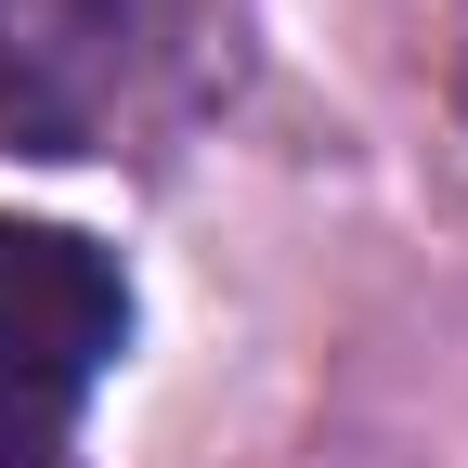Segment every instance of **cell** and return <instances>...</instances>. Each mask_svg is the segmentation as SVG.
<instances>
[{
	"label": "cell",
	"instance_id": "obj_1",
	"mask_svg": "<svg viewBox=\"0 0 468 468\" xmlns=\"http://www.w3.org/2000/svg\"><path fill=\"white\" fill-rule=\"evenodd\" d=\"M117 338H131V286H117V261L91 234L0 221V417L52 430L117 365Z\"/></svg>",
	"mask_w": 468,
	"mask_h": 468
},
{
	"label": "cell",
	"instance_id": "obj_2",
	"mask_svg": "<svg viewBox=\"0 0 468 468\" xmlns=\"http://www.w3.org/2000/svg\"><path fill=\"white\" fill-rule=\"evenodd\" d=\"M131 79V0H0V144L79 156Z\"/></svg>",
	"mask_w": 468,
	"mask_h": 468
},
{
	"label": "cell",
	"instance_id": "obj_3",
	"mask_svg": "<svg viewBox=\"0 0 468 468\" xmlns=\"http://www.w3.org/2000/svg\"><path fill=\"white\" fill-rule=\"evenodd\" d=\"M0 468H66V442L27 430V417H0Z\"/></svg>",
	"mask_w": 468,
	"mask_h": 468
}]
</instances>
